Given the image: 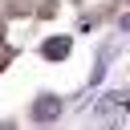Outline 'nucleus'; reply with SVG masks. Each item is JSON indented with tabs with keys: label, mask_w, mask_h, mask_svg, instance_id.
<instances>
[{
	"label": "nucleus",
	"mask_w": 130,
	"mask_h": 130,
	"mask_svg": "<svg viewBox=\"0 0 130 130\" xmlns=\"http://www.w3.org/2000/svg\"><path fill=\"white\" fill-rule=\"evenodd\" d=\"M45 57H49V61H61V57H69V41H65V37H53V41L45 45Z\"/></svg>",
	"instance_id": "7ed1b4c3"
},
{
	"label": "nucleus",
	"mask_w": 130,
	"mask_h": 130,
	"mask_svg": "<svg viewBox=\"0 0 130 130\" xmlns=\"http://www.w3.org/2000/svg\"><path fill=\"white\" fill-rule=\"evenodd\" d=\"M126 98H130V93H110V98H102V102H98V114H102V118H114Z\"/></svg>",
	"instance_id": "f03ea898"
},
{
	"label": "nucleus",
	"mask_w": 130,
	"mask_h": 130,
	"mask_svg": "<svg viewBox=\"0 0 130 130\" xmlns=\"http://www.w3.org/2000/svg\"><path fill=\"white\" fill-rule=\"evenodd\" d=\"M61 114V98H53V93H41L37 102H32V122H53Z\"/></svg>",
	"instance_id": "f257e3e1"
}]
</instances>
